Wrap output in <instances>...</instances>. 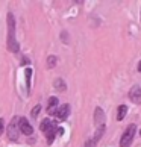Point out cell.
<instances>
[{
	"label": "cell",
	"instance_id": "obj_1",
	"mask_svg": "<svg viewBox=\"0 0 141 147\" xmlns=\"http://www.w3.org/2000/svg\"><path fill=\"white\" fill-rule=\"evenodd\" d=\"M8 49L12 53L20 52V46L15 40V18L12 12H8Z\"/></svg>",
	"mask_w": 141,
	"mask_h": 147
},
{
	"label": "cell",
	"instance_id": "obj_2",
	"mask_svg": "<svg viewBox=\"0 0 141 147\" xmlns=\"http://www.w3.org/2000/svg\"><path fill=\"white\" fill-rule=\"evenodd\" d=\"M137 134V124H129V126L124 129V132L121 135V140H120V147H129L134 141V137Z\"/></svg>",
	"mask_w": 141,
	"mask_h": 147
},
{
	"label": "cell",
	"instance_id": "obj_3",
	"mask_svg": "<svg viewBox=\"0 0 141 147\" xmlns=\"http://www.w3.org/2000/svg\"><path fill=\"white\" fill-rule=\"evenodd\" d=\"M8 138L11 141L18 140V117H12L9 126H8Z\"/></svg>",
	"mask_w": 141,
	"mask_h": 147
},
{
	"label": "cell",
	"instance_id": "obj_4",
	"mask_svg": "<svg viewBox=\"0 0 141 147\" xmlns=\"http://www.w3.org/2000/svg\"><path fill=\"white\" fill-rule=\"evenodd\" d=\"M18 130L21 134L24 135H32L34 134V127H32V124L28 121V118H18Z\"/></svg>",
	"mask_w": 141,
	"mask_h": 147
},
{
	"label": "cell",
	"instance_id": "obj_5",
	"mask_svg": "<svg viewBox=\"0 0 141 147\" xmlns=\"http://www.w3.org/2000/svg\"><path fill=\"white\" fill-rule=\"evenodd\" d=\"M129 99L137 105H141V86L140 85H134L131 91H129Z\"/></svg>",
	"mask_w": 141,
	"mask_h": 147
},
{
	"label": "cell",
	"instance_id": "obj_6",
	"mask_svg": "<svg viewBox=\"0 0 141 147\" xmlns=\"http://www.w3.org/2000/svg\"><path fill=\"white\" fill-rule=\"evenodd\" d=\"M56 115L58 120H67L68 115H70V105H67V103H64V105H61L58 108V109L53 112Z\"/></svg>",
	"mask_w": 141,
	"mask_h": 147
},
{
	"label": "cell",
	"instance_id": "obj_7",
	"mask_svg": "<svg viewBox=\"0 0 141 147\" xmlns=\"http://www.w3.org/2000/svg\"><path fill=\"white\" fill-rule=\"evenodd\" d=\"M94 123H96L97 127L105 126V112H103L102 108H96V111H94Z\"/></svg>",
	"mask_w": 141,
	"mask_h": 147
},
{
	"label": "cell",
	"instance_id": "obj_8",
	"mask_svg": "<svg viewBox=\"0 0 141 147\" xmlns=\"http://www.w3.org/2000/svg\"><path fill=\"white\" fill-rule=\"evenodd\" d=\"M56 130H58V126H56V123L53 121V123H52V126L46 130V135H47V144H52L53 141H55Z\"/></svg>",
	"mask_w": 141,
	"mask_h": 147
},
{
	"label": "cell",
	"instance_id": "obj_9",
	"mask_svg": "<svg viewBox=\"0 0 141 147\" xmlns=\"http://www.w3.org/2000/svg\"><path fill=\"white\" fill-rule=\"evenodd\" d=\"M56 106H58V97H50V99H49L47 112H49V114H53V112L56 111Z\"/></svg>",
	"mask_w": 141,
	"mask_h": 147
},
{
	"label": "cell",
	"instance_id": "obj_10",
	"mask_svg": "<svg viewBox=\"0 0 141 147\" xmlns=\"http://www.w3.org/2000/svg\"><path fill=\"white\" fill-rule=\"evenodd\" d=\"M126 112H128V106L126 105H120L117 109V120L118 121H121V120L126 117Z\"/></svg>",
	"mask_w": 141,
	"mask_h": 147
},
{
	"label": "cell",
	"instance_id": "obj_11",
	"mask_svg": "<svg viewBox=\"0 0 141 147\" xmlns=\"http://www.w3.org/2000/svg\"><path fill=\"white\" fill-rule=\"evenodd\" d=\"M53 85H55V90H58V91H65V88H67L65 82H64V80H62L61 78L55 79V82H53Z\"/></svg>",
	"mask_w": 141,
	"mask_h": 147
},
{
	"label": "cell",
	"instance_id": "obj_12",
	"mask_svg": "<svg viewBox=\"0 0 141 147\" xmlns=\"http://www.w3.org/2000/svg\"><path fill=\"white\" fill-rule=\"evenodd\" d=\"M52 123H53V121H52L50 118H44V120L41 121V126H40V129L43 130V132H46V130L52 126Z\"/></svg>",
	"mask_w": 141,
	"mask_h": 147
},
{
	"label": "cell",
	"instance_id": "obj_13",
	"mask_svg": "<svg viewBox=\"0 0 141 147\" xmlns=\"http://www.w3.org/2000/svg\"><path fill=\"white\" fill-rule=\"evenodd\" d=\"M56 62H58V58H56L55 55L47 56V67H49V68H53V67L56 65Z\"/></svg>",
	"mask_w": 141,
	"mask_h": 147
},
{
	"label": "cell",
	"instance_id": "obj_14",
	"mask_svg": "<svg viewBox=\"0 0 141 147\" xmlns=\"http://www.w3.org/2000/svg\"><path fill=\"white\" fill-rule=\"evenodd\" d=\"M30 76H32V68H26V85H28V91L30 90Z\"/></svg>",
	"mask_w": 141,
	"mask_h": 147
},
{
	"label": "cell",
	"instance_id": "obj_15",
	"mask_svg": "<svg viewBox=\"0 0 141 147\" xmlns=\"http://www.w3.org/2000/svg\"><path fill=\"white\" fill-rule=\"evenodd\" d=\"M40 111H41V105H35L34 106V109H32V118H38V114H40Z\"/></svg>",
	"mask_w": 141,
	"mask_h": 147
},
{
	"label": "cell",
	"instance_id": "obj_16",
	"mask_svg": "<svg viewBox=\"0 0 141 147\" xmlns=\"http://www.w3.org/2000/svg\"><path fill=\"white\" fill-rule=\"evenodd\" d=\"M96 144H97L96 141H94L93 138H90V140H88V141H86V143H85V147H96Z\"/></svg>",
	"mask_w": 141,
	"mask_h": 147
},
{
	"label": "cell",
	"instance_id": "obj_17",
	"mask_svg": "<svg viewBox=\"0 0 141 147\" xmlns=\"http://www.w3.org/2000/svg\"><path fill=\"white\" fill-rule=\"evenodd\" d=\"M3 126H5V120L0 118V135L3 134Z\"/></svg>",
	"mask_w": 141,
	"mask_h": 147
},
{
	"label": "cell",
	"instance_id": "obj_18",
	"mask_svg": "<svg viewBox=\"0 0 141 147\" xmlns=\"http://www.w3.org/2000/svg\"><path fill=\"white\" fill-rule=\"evenodd\" d=\"M138 71L141 73V61H140V64H138Z\"/></svg>",
	"mask_w": 141,
	"mask_h": 147
},
{
	"label": "cell",
	"instance_id": "obj_19",
	"mask_svg": "<svg viewBox=\"0 0 141 147\" xmlns=\"http://www.w3.org/2000/svg\"><path fill=\"white\" fill-rule=\"evenodd\" d=\"M140 135H141V130H140Z\"/></svg>",
	"mask_w": 141,
	"mask_h": 147
}]
</instances>
